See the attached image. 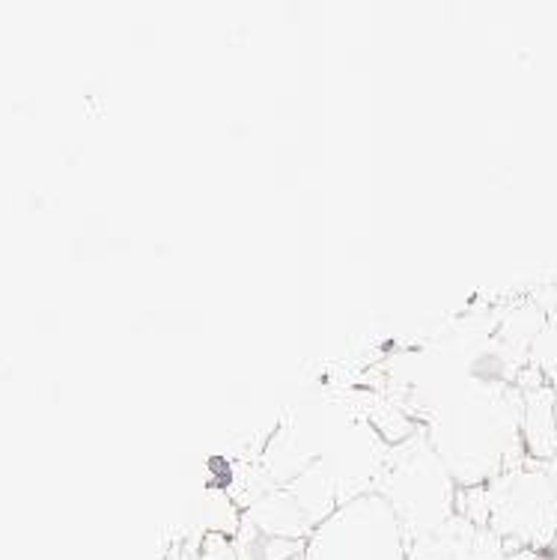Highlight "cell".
<instances>
[{
  "label": "cell",
  "instance_id": "cell-8",
  "mask_svg": "<svg viewBox=\"0 0 557 560\" xmlns=\"http://www.w3.org/2000/svg\"><path fill=\"white\" fill-rule=\"evenodd\" d=\"M474 537L477 528L472 522L453 516L432 534L406 542V560H472Z\"/></svg>",
  "mask_w": 557,
  "mask_h": 560
},
{
  "label": "cell",
  "instance_id": "cell-6",
  "mask_svg": "<svg viewBox=\"0 0 557 560\" xmlns=\"http://www.w3.org/2000/svg\"><path fill=\"white\" fill-rule=\"evenodd\" d=\"M515 385L522 390V444L527 463L548 465L557 456L555 390L531 364L515 376Z\"/></svg>",
  "mask_w": 557,
  "mask_h": 560
},
{
  "label": "cell",
  "instance_id": "cell-16",
  "mask_svg": "<svg viewBox=\"0 0 557 560\" xmlns=\"http://www.w3.org/2000/svg\"><path fill=\"white\" fill-rule=\"evenodd\" d=\"M299 560H301V558H299Z\"/></svg>",
  "mask_w": 557,
  "mask_h": 560
},
{
  "label": "cell",
  "instance_id": "cell-14",
  "mask_svg": "<svg viewBox=\"0 0 557 560\" xmlns=\"http://www.w3.org/2000/svg\"><path fill=\"white\" fill-rule=\"evenodd\" d=\"M548 558L557 560V534H555V542H552V549H548Z\"/></svg>",
  "mask_w": 557,
  "mask_h": 560
},
{
  "label": "cell",
  "instance_id": "cell-12",
  "mask_svg": "<svg viewBox=\"0 0 557 560\" xmlns=\"http://www.w3.org/2000/svg\"><path fill=\"white\" fill-rule=\"evenodd\" d=\"M194 560H236L233 539L224 537V534H206L204 546H200Z\"/></svg>",
  "mask_w": 557,
  "mask_h": 560
},
{
  "label": "cell",
  "instance_id": "cell-5",
  "mask_svg": "<svg viewBox=\"0 0 557 560\" xmlns=\"http://www.w3.org/2000/svg\"><path fill=\"white\" fill-rule=\"evenodd\" d=\"M387 453H391V444L364 418H352L334 432V439L322 453V463L332 471L340 504H349L361 495H373L375 483L385 471Z\"/></svg>",
  "mask_w": 557,
  "mask_h": 560
},
{
  "label": "cell",
  "instance_id": "cell-10",
  "mask_svg": "<svg viewBox=\"0 0 557 560\" xmlns=\"http://www.w3.org/2000/svg\"><path fill=\"white\" fill-rule=\"evenodd\" d=\"M233 549H236V560H299L304 555V542L271 539L242 518L233 537Z\"/></svg>",
  "mask_w": 557,
  "mask_h": 560
},
{
  "label": "cell",
  "instance_id": "cell-9",
  "mask_svg": "<svg viewBox=\"0 0 557 560\" xmlns=\"http://www.w3.org/2000/svg\"><path fill=\"white\" fill-rule=\"evenodd\" d=\"M292 498H295V504L304 510V516L311 518L313 528H320L325 518L332 516L334 510L340 506L337 501V486H334V477L328 471V465L316 459L311 463L304 471H301L290 486H283Z\"/></svg>",
  "mask_w": 557,
  "mask_h": 560
},
{
  "label": "cell",
  "instance_id": "cell-3",
  "mask_svg": "<svg viewBox=\"0 0 557 560\" xmlns=\"http://www.w3.org/2000/svg\"><path fill=\"white\" fill-rule=\"evenodd\" d=\"M489 525L507 551H546L557 534V477L548 465L522 463L486 483Z\"/></svg>",
  "mask_w": 557,
  "mask_h": 560
},
{
  "label": "cell",
  "instance_id": "cell-7",
  "mask_svg": "<svg viewBox=\"0 0 557 560\" xmlns=\"http://www.w3.org/2000/svg\"><path fill=\"white\" fill-rule=\"evenodd\" d=\"M247 525H254L259 534L271 539H292V542H307L313 534L311 518L295 504V498L287 489H271L268 495L247 506L242 513Z\"/></svg>",
  "mask_w": 557,
  "mask_h": 560
},
{
  "label": "cell",
  "instance_id": "cell-13",
  "mask_svg": "<svg viewBox=\"0 0 557 560\" xmlns=\"http://www.w3.org/2000/svg\"><path fill=\"white\" fill-rule=\"evenodd\" d=\"M507 560H552L546 551H513L507 555Z\"/></svg>",
  "mask_w": 557,
  "mask_h": 560
},
{
  "label": "cell",
  "instance_id": "cell-4",
  "mask_svg": "<svg viewBox=\"0 0 557 560\" xmlns=\"http://www.w3.org/2000/svg\"><path fill=\"white\" fill-rule=\"evenodd\" d=\"M301 560H406L394 510L375 495L340 504L304 542Z\"/></svg>",
  "mask_w": 557,
  "mask_h": 560
},
{
  "label": "cell",
  "instance_id": "cell-1",
  "mask_svg": "<svg viewBox=\"0 0 557 560\" xmlns=\"http://www.w3.org/2000/svg\"><path fill=\"white\" fill-rule=\"evenodd\" d=\"M423 435L460 489L492 483L527 463L522 444V390L501 376L472 373L423 420Z\"/></svg>",
  "mask_w": 557,
  "mask_h": 560
},
{
  "label": "cell",
  "instance_id": "cell-2",
  "mask_svg": "<svg viewBox=\"0 0 557 560\" xmlns=\"http://www.w3.org/2000/svg\"><path fill=\"white\" fill-rule=\"evenodd\" d=\"M375 495L394 510L403 537L411 542L456 516L460 486L432 451L423 430H418L411 439L391 447Z\"/></svg>",
  "mask_w": 557,
  "mask_h": 560
},
{
  "label": "cell",
  "instance_id": "cell-15",
  "mask_svg": "<svg viewBox=\"0 0 557 560\" xmlns=\"http://www.w3.org/2000/svg\"><path fill=\"white\" fill-rule=\"evenodd\" d=\"M552 390H555V411H557V378L552 382Z\"/></svg>",
  "mask_w": 557,
  "mask_h": 560
},
{
  "label": "cell",
  "instance_id": "cell-11",
  "mask_svg": "<svg viewBox=\"0 0 557 560\" xmlns=\"http://www.w3.org/2000/svg\"><path fill=\"white\" fill-rule=\"evenodd\" d=\"M507 546L504 539L498 537L495 530L489 528H477V537H474V549L472 560H507Z\"/></svg>",
  "mask_w": 557,
  "mask_h": 560
}]
</instances>
